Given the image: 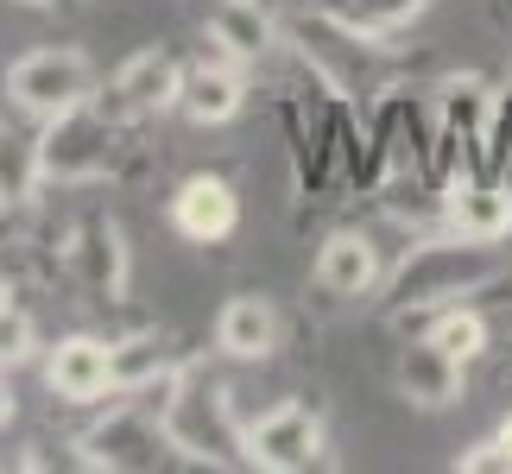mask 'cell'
<instances>
[{
	"label": "cell",
	"instance_id": "cell-7",
	"mask_svg": "<svg viewBox=\"0 0 512 474\" xmlns=\"http://www.w3.org/2000/svg\"><path fill=\"white\" fill-rule=\"evenodd\" d=\"M121 121L102 114L95 102L57 114V121L38 127V146H45V184H102V177L121 165Z\"/></svg>",
	"mask_w": 512,
	"mask_h": 474
},
{
	"label": "cell",
	"instance_id": "cell-28",
	"mask_svg": "<svg viewBox=\"0 0 512 474\" xmlns=\"http://www.w3.org/2000/svg\"><path fill=\"white\" fill-rule=\"evenodd\" d=\"M19 7H51V0H19Z\"/></svg>",
	"mask_w": 512,
	"mask_h": 474
},
{
	"label": "cell",
	"instance_id": "cell-12",
	"mask_svg": "<svg viewBox=\"0 0 512 474\" xmlns=\"http://www.w3.org/2000/svg\"><path fill=\"white\" fill-rule=\"evenodd\" d=\"M45 386L64 405H108L114 399V348L102 335H57L45 348Z\"/></svg>",
	"mask_w": 512,
	"mask_h": 474
},
{
	"label": "cell",
	"instance_id": "cell-9",
	"mask_svg": "<svg viewBox=\"0 0 512 474\" xmlns=\"http://www.w3.org/2000/svg\"><path fill=\"white\" fill-rule=\"evenodd\" d=\"M177 89H184V64H177L165 45H146L95 89V108L114 114L121 127H133V121H152V114H171Z\"/></svg>",
	"mask_w": 512,
	"mask_h": 474
},
{
	"label": "cell",
	"instance_id": "cell-24",
	"mask_svg": "<svg viewBox=\"0 0 512 474\" xmlns=\"http://www.w3.org/2000/svg\"><path fill=\"white\" fill-rule=\"evenodd\" d=\"M456 468H462V474H506L512 456H506V443H500V437H487V443H475V449H462Z\"/></svg>",
	"mask_w": 512,
	"mask_h": 474
},
{
	"label": "cell",
	"instance_id": "cell-17",
	"mask_svg": "<svg viewBox=\"0 0 512 474\" xmlns=\"http://www.w3.org/2000/svg\"><path fill=\"white\" fill-rule=\"evenodd\" d=\"M317 285L329 298H373L386 285V260L373 247V234L361 228H336L329 241L317 247Z\"/></svg>",
	"mask_w": 512,
	"mask_h": 474
},
{
	"label": "cell",
	"instance_id": "cell-20",
	"mask_svg": "<svg viewBox=\"0 0 512 474\" xmlns=\"http://www.w3.org/2000/svg\"><path fill=\"white\" fill-rule=\"evenodd\" d=\"M38 184H45V146H38V121H32V127L0 121V215L32 209Z\"/></svg>",
	"mask_w": 512,
	"mask_h": 474
},
{
	"label": "cell",
	"instance_id": "cell-25",
	"mask_svg": "<svg viewBox=\"0 0 512 474\" xmlns=\"http://www.w3.org/2000/svg\"><path fill=\"white\" fill-rule=\"evenodd\" d=\"M13 418H19V399H13V367L0 361V430H7Z\"/></svg>",
	"mask_w": 512,
	"mask_h": 474
},
{
	"label": "cell",
	"instance_id": "cell-15",
	"mask_svg": "<svg viewBox=\"0 0 512 474\" xmlns=\"http://www.w3.org/2000/svg\"><path fill=\"white\" fill-rule=\"evenodd\" d=\"M171 228L184 234L190 247H222L234 228H241V196H234L228 177L196 171L171 190Z\"/></svg>",
	"mask_w": 512,
	"mask_h": 474
},
{
	"label": "cell",
	"instance_id": "cell-23",
	"mask_svg": "<svg viewBox=\"0 0 512 474\" xmlns=\"http://www.w3.org/2000/svg\"><path fill=\"white\" fill-rule=\"evenodd\" d=\"M32 348H38V329H32V316L19 310V304H7V310H0V361H7V367H19Z\"/></svg>",
	"mask_w": 512,
	"mask_h": 474
},
{
	"label": "cell",
	"instance_id": "cell-5",
	"mask_svg": "<svg viewBox=\"0 0 512 474\" xmlns=\"http://www.w3.org/2000/svg\"><path fill=\"white\" fill-rule=\"evenodd\" d=\"M95 89H102V76H95L89 51H76V45H38L7 70L13 114H26L38 127L57 121V114H70V108H83V102H95Z\"/></svg>",
	"mask_w": 512,
	"mask_h": 474
},
{
	"label": "cell",
	"instance_id": "cell-19",
	"mask_svg": "<svg viewBox=\"0 0 512 474\" xmlns=\"http://www.w3.org/2000/svg\"><path fill=\"white\" fill-rule=\"evenodd\" d=\"M114 348V392H140V399H152L177 367H184V354L171 348V335L159 329H140V335H121Z\"/></svg>",
	"mask_w": 512,
	"mask_h": 474
},
{
	"label": "cell",
	"instance_id": "cell-10",
	"mask_svg": "<svg viewBox=\"0 0 512 474\" xmlns=\"http://www.w3.org/2000/svg\"><path fill=\"white\" fill-rule=\"evenodd\" d=\"M196 26H203V45L215 57H234V64H247V70L266 64V57L285 45V26L260 0H196Z\"/></svg>",
	"mask_w": 512,
	"mask_h": 474
},
{
	"label": "cell",
	"instance_id": "cell-3",
	"mask_svg": "<svg viewBox=\"0 0 512 474\" xmlns=\"http://www.w3.org/2000/svg\"><path fill=\"white\" fill-rule=\"evenodd\" d=\"M506 279V260L481 241H462V234H430L392 266L386 279V304L392 316H430L443 304H462V298H481L487 285Z\"/></svg>",
	"mask_w": 512,
	"mask_h": 474
},
{
	"label": "cell",
	"instance_id": "cell-16",
	"mask_svg": "<svg viewBox=\"0 0 512 474\" xmlns=\"http://www.w3.org/2000/svg\"><path fill=\"white\" fill-rule=\"evenodd\" d=\"M247 108V64L234 57H196L184 64V89H177V114L190 127H228L234 114Z\"/></svg>",
	"mask_w": 512,
	"mask_h": 474
},
{
	"label": "cell",
	"instance_id": "cell-18",
	"mask_svg": "<svg viewBox=\"0 0 512 474\" xmlns=\"http://www.w3.org/2000/svg\"><path fill=\"white\" fill-rule=\"evenodd\" d=\"M279 304L260 298V291H234L215 316V354H228V361H272L279 354Z\"/></svg>",
	"mask_w": 512,
	"mask_h": 474
},
{
	"label": "cell",
	"instance_id": "cell-27",
	"mask_svg": "<svg viewBox=\"0 0 512 474\" xmlns=\"http://www.w3.org/2000/svg\"><path fill=\"white\" fill-rule=\"evenodd\" d=\"M13 304V285H7V266H0V310Z\"/></svg>",
	"mask_w": 512,
	"mask_h": 474
},
{
	"label": "cell",
	"instance_id": "cell-6",
	"mask_svg": "<svg viewBox=\"0 0 512 474\" xmlns=\"http://www.w3.org/2000/svg\"><path fill=\"white\" fill-rule=\"evenodd\" d=\"M171 456L165 443V424H159V405L140 399V392H114L108 418L89 424L76 437V462L83 468H108V474H152Z\"/></svg>",
	"mask_w": 512,
	"mask_h": 474
},
{
	"label": "cell",
	"instance_id": "cell-14",
	"mask_svg": "<svg viewBox=\"0 0 512 474\" xmlns=\"http://www.w3.org/2000/svg\"><path fill=\"white\" fill-rule=\"evenodd\" d=\"M392 380H399V399H405V405H418V411H449V405H462V392H468V361H456V354L437 348L430 335H411V342L399 348Z\"/></svg>",
	"mask_w": 512,
	"mask_h": 474
},
{
	"label": "cell",
	"instance_id": "cell-21",
	"mask_svg": "<svg viewBox=\"0 0 512 474\" xmlns=\"http://www.w3.org/2000/svg\"><path fill=\"white\" fill-rule=\"evenodd\" d=\"M430 342H437V348H449V354H456V361H481V354L487 348H494V316H487V310H475V304H443V310H430Z\"/></svg>",
	"mask_w": 512,
	"mask_h": 474
},
{
	"label": "cell",
	"instance_id": "cell-2",
	"mask_svg": "<svg viewBox=\"0 0 512 474\" xmlns=\"http://www.w3.org/2000/svg\"><path fill=\"white\" fill-rule=\"evenodd\" d=\"M291 51H298V64L310 70V83H317L329 102H373V95L392 89V38L380 32H361L348 13L336 7H317L304 19H291Z\"/></svg>",
	"mask_w": 512,
	"mask_h": 474
},
{
	"label": "cell",
	"instance_id": "cell-8",
	"mask_svg": "<svg viewBox=\"0 0 512 474\" xmlns=\"http://www.w3.org/2000/svg\"><path fill=\"white\" fill-rule=\"evenodd\" d=\"M329 449V424L310 399H279L272 411L247 424V468H266V474H304L317 468Z\"/></svg>",
	"mask_w": 512,
	"mask_h": 474
},
{
	"label": "cell",
	"instance_id": "cell-4",
	"mask_svg": "<svg viewBox=\"0 0 512 474\" xmlns=\"http://www.w3.org/2000/svg\"><path fill=\"white\" fill-rule=\"evenodd\" d=\"M494 114H500V95L487 76H443L430 89V177L456 184V177H475L487 165V133H494Z\"/></svg>",
	"mask_w": 512,
	"mask_h": 474
},
{
	"label": "cell",
	"instance_id": "cell-13",
	"mask_svg": "<svg viewBox=\"0 0 512 474\" xmlns=\"http://www.w3.org/2000/svg\"><path fill=\"white\" fill-rule=\"evenodd\" d=\"M449 234L462 241H481V247H500L512 234V177H456L443 184V222Z\"/></svg>",
	"mask_w": 512,
	"mask_h": 474
},
{
	"label": "cell",
	"instance_id": "cell-22",
	"mask_svg": "<svg viewBox=\"0 0 512 474\" xmlns=\"http://www.w3.org/2000/svg\"><path fill=\"white\" fill-rule=\"evenodd\" d=\"M430 7V0H342L336 13H348L361 32H380V38H392V32H405L411 19H418Z\"/></svg>",
	"mask_w": 512,
	"mask_h": 474
},
{
	"label": "cell",
	"instance_id": "cell-26",
	"mask_svg": "<svg viewBox=\"0 0 512 474\" xmlns=\"http://www.w3.org/2000/svg\"><path fill=\"white\" fill-rule=\"evenodd\" d=\"M494 437H500V443H506V456H512V411H506V424H500V430H494Z\"/></svg>",
	"mask_w": 512,
	"mask_h": 474
},
{
	"label": "cell",
	"instance_id": "cell-1",
	"mask_svg": "<svg viewBox=\"0 0 512 474\" xmlns=\"http://www.w3.org/2000/svg\"><path fill=\"white\" fill-rule=\"evenodd\" d=\"M152 405H159L171 456L196 468H247V424L234 418V392L203 361L184 354V367L152 392Z\"/></svg>",
	"mask_w": 512,
	"mask_h": 474
},
{
	"label": "cell",
	"instance_id": "cell-11",
	"mask_svg": "<svg viewBox=\"0 0 512 474\" xmlns=\"http://www.w3.org/2000/svg\"><path fill=\"white\" fill-rule=\"evenodd\" d=\"M127 234L114 215H83V228H76V241H70V279L83 285V298L89 304H121L127 298Z\"/></svg>",
	"mask_w": 512,
	"mask_h": 474
}]
</instances>
